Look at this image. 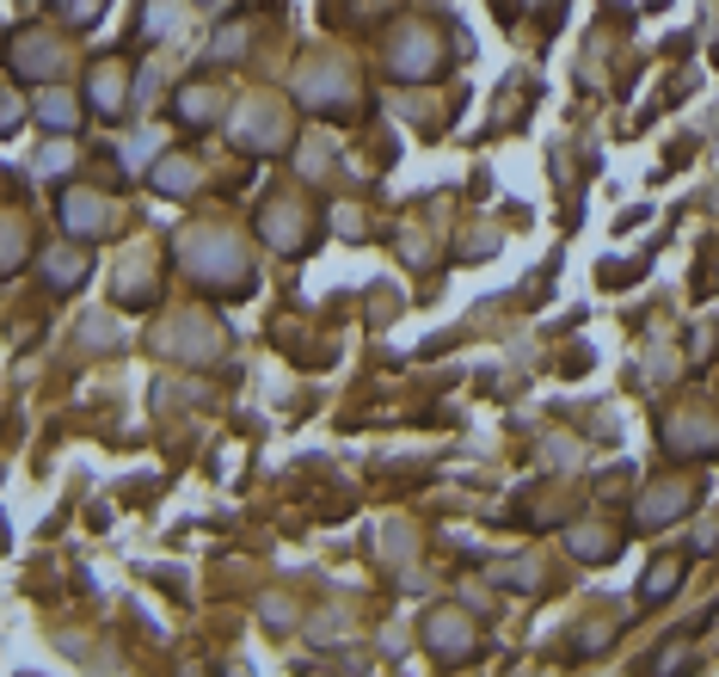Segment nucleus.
Returning a JSON list of instances; mask_svg holds the SVG:
<instances>
[{"mask_svg":"<svg viewBox=\"0 0 719 677\" xmlns=\"http://www.w3.org/2000/svg\"><path fill=\"white\" fill-rule=\"evenodd\" d=\"M62 228L99 235V228H105V198H99V191H68L62 198Z\"/></svg>","mask_w":719,"mask_h":677,"instance_id":"nucleus-3","label":"nucleus"},{"mask_svg":"<svg viewBox=\"0 0 719 677\" xmlns=\"http://www.w3.org/2000/svg\"><path fill=\"white\" fill-rule=\"evenodd\" d=\"M431 641H437L443 659H455V653H468L473 646V629L461 622V616H437V622H431Z\"/></svg>","mask_w":719,"mask_h":677,"instance_id":"nucleus-4","label":"nucleus"},{"mask_svg":"<svg viewBox=\"0 0 719 677\" xmlns=\"http://www.w3.org/2000/svg\"><path fill=\"white\" fill-rule=\"evenodd\" d=\"M683 487H664V493H652V505H646V523H671L676 511H683Z\"/></svg>","mask_w":719,"mask_h":677,"instance_id":"nucleus-7","label":"nucleus"},{"mask_svg":"<svg viewBox=\"0 0 719 677\" xmlns=\"http://www.w3.org/2000/svg\"><path fill=\"white\" fill-rule=\"evenodd\" d=\"M579 554H584V561H596V554H603V535H596V530H579Z\"/></svg>","mask_w":719,"mask_h":677,"instance_id":"nucleus-14","label":"nucleus"},{"mask_svg":"<svg viewBox=\"0 0 719 677\" xmlns=\"http://www.w3.org/2000/svg\"><path fill=\"white\" fill-rule=\"evenodd\" d=\"M179 111H185L191 124H204V117H209V93H204V87H185V93H179Z\"/></svg>","mask_w":719,"mask_h":677,"instance_id":"nucleus-11","label":"nucleus"},{"mask_svg":"<svg viewBox=\"0 0 719 677\" xmlns=\"http://www.w3.org/2000/svg\"><path fill=\"white\" fill-rule=\"evenodd\" d=\"M7 63H13L25 80H49V75H62V44H56V37H44V32H25V37L13 44V56H7Z\"/></svg>","mask_w":719,"mask_h":677,"instance_id":"nucleus-1","label":"nucleus"},{"mask_svg":"<svg viewBox=\"0 0 719 677\" xmlns=\"http://www.w3.org/2000/svg\"><path fill=\"white\" fill-rule=\"evenodd\" d=\"M37 117H44V124H49V129H75V124H80V111H75V105H68V99H62V93H56V99H44V111H37Z\"/></svg>","mask_w":719,"mask_h":677,"instance_id":"nucleus-8","label":"nucleus"},{"mask_svg":"<svg viewBox=\"0 0 719 677\" xmlns=\"http://www.w3.org/2000/svg\"><path fill=\"white\" fill-rule=\"evenodd\" d=\"M247 136H252V143H283V124L271 117V111H252V117H247Z\"/></svg>","mask_w":719,"mask_h":677,"instance_id":"nucleus-10","label":"nucleus"},{"mask_svg":"<svg viewBox=\"0 0 719 677\" xmlns=\"http://www.w3.org/2000/svg\"><path fill=\"white\" fill-rule=\"evenodd\" d=\"M437 37L431 32H412V37H400L393 44V75H407V80H431L437 75Z\"/></svg>","mask_w":719,"mask_h":677,"instance_id":"nucleus-2","label":"nucleus"},{"mask_svg":"<svg viewBox=\"0 0 719 677\" xmlns=\"http://www.w3.org/2000/svg\"><path fill=\"white\" fill-rule=\"evenodd\" d=\"M93 99H99V111H117L124 105V75H117V68H99L93 75Z\"/></svg>","mask_w":719,"mask_h":677,"instance_id":"nucleus-5","label":"nucleus"},{"mask_svg":"<svg viewBox=\"0 0 719 677\" xmlns=\"http://www.w3.org/2000/svg\"><path fill=\"white\" fill-rule=\"evenodd\" d=\"M160 191H191L197 185V167H185V160H172V167H160Z\"/></svg>","mask_w":719,"mask_h":677,"instance_id":"nucleus-9","label":"nucleus"},{"mask_svg":"<svg viewBox=\"0 0 719 677\" xmlns=\"http://www.w3.org/2000/svg\"><path fill=\"white\" fill-rule=\"evenodd\" d=\"M247 37H252L247 25H228V32L216 37V56H240V49H247Z\"/></svg>","mask_w":719,"mask_h":677,"instance_id":"nucleus-12","label":"nucleus"},{"mask_svg":"<svg viewBox=\"0 0 719 677\" xmlns=\"http://www.w3.org/2000/svg\"><path fill=\"white\" fill-rule=\"evenodd\" d=\"M68 7H75V25H93V19H99V0H62V13H68Z\"/></svg>","mask_w":719,"mask_h":677,"instance_id":"nucleus-13","label":"nucleus"},{"mask_svg":"<svg viewBox=\"0 0 719 677\" xmlns=\"http://www.w3.org/2000/svg\"><path fill=\"white\" fill-rule=\"evenodd\" d=\"M13 124H19V105H13L7 93H0V129H13Z\"/></svg>","mask_w":719,"mask_h":677,"instance_id":"nucleus-16","label":"nucleus"},{"mask_svg":"<svg viewBox=\"0 0 719 677\" xmlns=\"http://www.w3.org/2000/svg\"><path fill=\"white\" fill-rule=\"evenodd\" d=\"M301 93H308V99H344V75H339V68H320V75H301Z\"/></svg>","mask_w":719,"mask_h":677,"instance_id":"nucleus-6","label":"nucleus"},{"mask_svg":"<svg viewBox=\"0 0 719 677\" xmlns=\"http://www.w3.org/2000/svg\"><path fill=\"white\" fill-rule=\"evenodd\" d=\"M664 585H676V567H652V579H646V591H664Z\"/></svg>","mask_w":719,"mask_h":677,"instance_id":"nucleus-15","label":"nucleus"}]
</instances>
